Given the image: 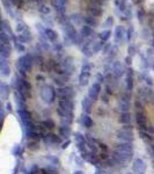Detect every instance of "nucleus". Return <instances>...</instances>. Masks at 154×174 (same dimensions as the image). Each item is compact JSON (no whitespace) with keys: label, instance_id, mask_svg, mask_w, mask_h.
<instances>
[{"label":"nucleus","instance_id":"nucleus-3","mask_svg":"<svg viewBox=\"0 0 154 174\" xmlns=\"http://www.w3.org/2000/svg\"><path fill=\"white\" fill-rule=\"evenodd\" d=\"M100 89H101V87L100 85H97V84H94L93 86L91 87V89H89V93H88V96L91 100H96L97 96H98V94H100Z\"/></svg>","mask_w":154,"mask_h":174},{"label":"nucleus","instance_id":"nucleus-7","mask_svg":"<svg viewBox=\"0 0 154 174\" xmlns=\"http://www.w3.org/2000/svg\"><path fill=\"white\" fill-rule=\"evenodd\" d=\"M82 123H84L85 127H89L91 124V118L88 116V114H86V115L82 116Z\"/></svg>","mask_w":154,"mask_h":174},{"label":"nucleus","instance_id":"nucleus-2","mask_svg":"<svg viewBox=\"0 0 154 174\" xmlns=\"http://www.w3.org/2000/svg\"><path fill=\"white\" fill-rule=\"evenodd\" d=\"M131 131L129 129H122L118 133V138H120V143H130L131 142Z\"/></svg>","mask_w":154,"mask_h":174},{"label":"nucleus","instance_id":"nucleus-6","mask_svg":"<svg viewBox=\"0 0 154 174\" xmlns=\"http://www.w3.org/2000/svg\"><path fill=\"white\" fill-rule=\"evenodd\" d=\"M42 98L44 99L45 101H51L52 98H53V93H52L51 89H44L43 92H42Z\"/></svg>","mask_w":154,"mask_h":174},{"label":"nucleus","instance_id":"nucleus-4","mask_svg":"<svg viewBox=\"0 0 154 174\" xmlns=\"http://www.w3.org/2000/svg\"><path fill=\"white\" fill-rule=\"evenodd\" d=\"M120 122L122 124L124 125H129L131 123V114L129 111H124V113H120Z\"/></svg>","mask_w":154,"mask_h":174},{"label":"nucleus","instance_id":"nucleus-8","mask_svg":"<svg viewBox=\"0 0 154 174\" xmlns=\"http://www.w3.org/2000/svg\"><path fill=\"white\" fill-rule=\"evenodd\" d=\"M74 174H84V173H82L81 171H75V172H74Z\"/></svg>","mask_w":154,"mask_h":174},{"label":"nucleus","instance_id":"nucleus-5","mask_svg":"<svg viewBox=\"0 0 154 174\" xmlns=\"http://www.w3.org/2000/svg\"><path fill=\"white\" fill-rule=\"evenodd\" d=\"M91 101H93V100H91V99H85L84 102H82V108H84L86 114H89V113H91Z\"/></svg>","mask_w":154,"mask_h":174},{"label":"nucleus","instance_id":"nucleus-1","mask_svg":"<svg viewBox=\"0 0 154 174\" xmlns=\"http://www.w3.org/2000/svg\"><path fill=\"white\" fill-rule=\"evenodd\" d=\"M132 169L137 174H145L146 172V164L143 159H136L132 165Z\"/></svg>","mask_w":154,"mask_h":174}]
</instances>
